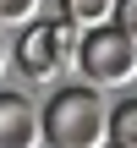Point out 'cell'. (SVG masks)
Listing matches in <instances>:
<instances>
[{
	"label": "cell",
	"instance_id": "3",
	"mask_svg": "<svg viewBox=\"0 0 137 148\" xmlns=\"http://www.w3.org/2000/svg\"><path fill=\"white\" fill-rule=\"evenodd\" d=\"M77 71H82L93 88H126V82L137 77V38H126L115 22L82 27V44H77Z\"/></svg>",
	"mask_w": 137,
	"mask_h": 148
},
{
	"label": "cell",
	"instance_id": "1",
	"mask_svg": "<svg viewBox=\"0 0 137 148\" xmlns=\"http://www.w3.org/2000/svg\"><path fill=\"white\" fill-rule=\"evenodd\" d=\"M38 137L49 148H104L110 143V104L93 88H55L44 115H38Z\"/></svg>",
	"mask_w": 137,
	"mask_h": 148
},
{
	"label": "cell",
	"instance_id": "2",
	"mask_svg": "<svg viewBox=\"0 0 137 148\" xmlns=\"http://www.w3.org/2000/svg\"><path fill=\"white\" fill-rule=\"evenodd\" d=\"M77 44H82V27L77 22H66V16L38 22L33 16L22 27V38H16V66H22L27 82H55V77H66L77 66Z\"/></svg>",
	"mask_w": 137,
	"mask_h": 148
},
{
	"label": "cell",
	"instance_id": "4",
	"mask_svg": "<svg viewBox=\"0 0 137 148\" xmlns=\"http://www.w3.org/2000/svg\"><path fill=\"white\" fill-rule=\"evenodd\" d=\"M38 110L22 93H0V148H38Z\"/></svg>",
	"mask_w": 137,
	"mask_h": 148
},
{
	"label": "cell",
	"instance_id": "10",
	"mask_svg": "<svg viewBox=\"0 0 137 148\" xmlns=\"http://www.w3.org/2000/svg\"><path fill=\"white\" fill-rule=\"evenodd\" d=\"M104 148H121V143H104Z\"/></svg>",
	"mask_w": 137,
	"mask_h": 148
},
{
	"label": "cell",
	"instance_id": "8",
	"mask_svg": "<svg viewBox=\"0 0 137 148\" xmlns=\"http://www.w3.org/2000/svg\"><path fill=\"white\" fill-rule=\"evenodd\" d=\"M126 38H137V0H115V16H110Z\"/></svg>",
	"mask_w": 137,
	"mask_h": 148
},
{
	"label": "cell",
	"instance_id": "9",
	"mask_svg": "<svg viewBox=\"0 0 137 148\" xmlns=\"http://www.w3.org/2000/svg\"><path fill=\"white\" fill-rule=\"evenodd\" d=\"M5 60H11V55H5V38H0V77H5Z\"/></svg>",
	"mask_w": 137,
	"mask_h": 148
},
{
	"label": "cell",
	"instance_id": "6",
	"mask_svg": "<svg viewBox=\"0 0 137 148\" xmlns=\"http://www.w3.org/2000/svg\"><path fill=\"white\" fill-rule=\"evenodd\" d=\"M110 143L137 148V99H121V104L110 110Z\"/></svg>",
	"mask_w": 137,
	"mask_h": 148
},
{
	"label": "cell",
	"instance_id": "5",
	"mask_svg": "<svg viewBox=\"0 0 137 148\" xmlns=\"http://www.w3.org/2000/svg\"><path fill=\"white\" fill-rule=\"evenodd\" d=\"M60 16L77 22V27H99L115 16V0H60Z\"/></svg>",
	"mask_w": 137,
	"mask_h": 148
},
{
	"label": "cell",
	"instance_id": "7",
	"mask_svg": "<svg viewBox=\"0 0 137 148\" xmlns=\"http://www.w3.org/2000/svg\"><path fill=\"white\" fill-rule=\"evenodd\" d=\"M38 16V0H0V27H27Z\"/></svg>",
	"mask_w": 137,
	"mask_h": 148
}]
</instances>
